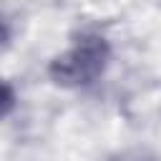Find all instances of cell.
I'll return each instance as SVG.
<instances>
[{
	"instance_id": "3",
	"label": "cell",
	"mask_w": 161,
	"mask_h": 161,
	"mask_svg": "<svg viewBox=\"0 0 161 161\" xmlns=\"http://www.w3.org/2000/svg\"><path fill=\"white\" fill-rule=\"evenodd\" d=\"M5 38H8V30H5V25H0V45L5 43Z\"/></svg>"
},
{
	"instance_id": "2",
	"label": "cell",
	"mask_w": 161,
	"mask_h": 161,
	"mask_svg": "<svg viewBox=\"0 0 161 161\" xmlns=\"http://www.w3.org/2000/svg\"><path fill=\"white\" fill-rule=\"evenodd\" d=\"M13 106H15V93H13V88L0 80V118L8 116V113L13 111Z\"/></svg>"
},
{
	"instance_id": "1",
	"label": "cell",
	"mask_w": 161,
	"mask_h": 161,
	"mask_svg": "<svg viewBox=\"0 0 161 161\" xmlns=\"http://www.w3.org/2000/svg\"><path fill=\"white\" fill-rule=\"evenodd\" d=\"M108 45L98 35H83L68 53L58 55L50 65V75L55 83L63 86H80L91 83L106 65Z\"/></svg>"
}]
</instances>
